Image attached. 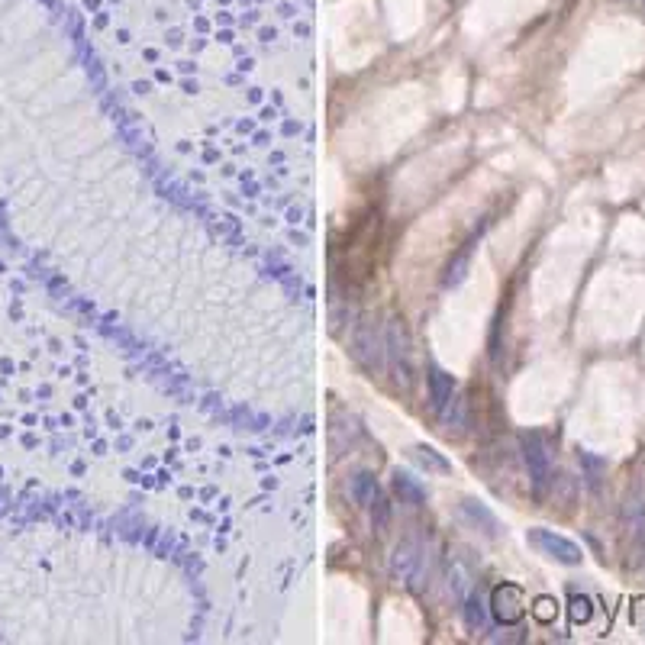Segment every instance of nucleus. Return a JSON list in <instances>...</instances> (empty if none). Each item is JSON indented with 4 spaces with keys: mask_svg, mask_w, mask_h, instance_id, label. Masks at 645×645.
<instances>
[{
    "mask_svg": "<svg viewBox=\"0 0 645 645\" xmlns=\"http://www.w3.org/2000/svg\"><path fill=\"white\" fill-rule=\"evenodd\" d=\"M462 513L471 520V526H481V533L487 539H497L500 536V523H497V516L487 510L484 504H478V500H465L462 504Z\"/></svg>",
    "mask_w": 645,
    "mask_h": 645,
    "instance_id": "obj_8",
    "label": "nucleus"
},
{
    "mask_svg": "<svg viewBox=\"0 0 645 645\" xmlns=\"http://www.w3.org/2000/svg\"><path fill=\"white\" fill-rule=\"evenodd\" d=\"M349 494H352V500H355L358 507H368L371 500H375V497L381 494L378 478L368 475V471H358V475L352 478V484H349Z\"/></svg>",
    "mask_w": 645,
    "mask_h": 645,
    "instance_id": "obj_9",
    "label": "nucleus"
},
{
    "mask_svg": "<svg viewBox=\"0 0 645 645\" xmlns=\"http://www.w3.org/2000/svg\"><path fill=\"white\" fill-rule=\"evenodd\" d=\"M591 616H594V607H591V597H578V594H571V620L575 623H591Z\"/></svg>",
    "mask_w": 645,
    "mask_h": 645,
    "instance_id": "obj_15",
    "label": "nucleus"
},
{
    "mask_svg": "<svg viewBox=\"0 0 645 645\" xmlns=\"http://www.w3.org/2000/svg\"><path fill=\"white\" fill-rule=\"evenodd\" d=\"M391 484H394V494L404 500V504H410V507H423L426 504V491L410 475H404V471H394Z\"/></svg>",
    "mask_w": 645,
    "mask_h": 645,
    "instance_id": "obj_10",
    "label": "nucleus"
},
{
    "mask_svg": "<svg viewBox=\"0 0 645 645\" xmlns=\"http://www.w3.org/2000/svg\"><path fill=\"white\" fill-rule=\"evenodd\" d=\"M352 358L362 365L368 375H381L387 368V349H384V336L381 329L375 326V320H362L355 323V333H352Z\"/></svg>",
    "mask_w": 645,
    "mask_h": 645,
    "instance_id": "obj_1",
    "label": "nucleus"
},
{
    "mask_svg": "<svg viewBox=\"0 0 645 645\" xmlns=\"http://www.w3.org/2000/svg\"><path fill=\"white\" fill-rule=\"evenodd\" d=\"M581 468H584V481L591 491H600V478L607 475V462L604 458H597L591 452H581Z\"/></svg>",
    "mask_w": 645,
    "mask_h": 645,
    "instance_id": "obj_12",
    "label": "nucleus"
},
{
    "mask_svg": "<svg viewBox=\"0 0 645 645\" xmlns=\"http://www.w3.org/2000/svg\"><path fill=\"white\" fill-rule=\"evenodd\" d=\"M526 539L533 542V546L542 555H549L552 562H558V565H581V558H584V552L575 546V542L552 533V529H529Z\"/></svg>",
    "mask_w": 645,
    "mask_h": 645,
    "instance_id": "obj_4",
    "label": "nucleus"
},
{
    "mask_svg": "<svg viewBox=\"0 0 645 645\" xmlns=\"http://www.w3.org/2000/svg\"><path fill=\"white\" fill-rule=\"evenodd\" d=\"M368 510H371V526H375L378 533H384V529L391 526V500L378 494V497L368 504Z\"/></svg>",
    "mask_w": 645,
    "mask_h": 645,
    "instance_id": "obj_14",
    "label": "nucleus"
},
{
    "mask_svg": "<svg viewBox=\"0 0 645 645\" xmlns=\"http://www.w3.org/2000/svg\"><path fill=\"white\" fill-rule=\"evenodd\" d=\"M465 623L475 629V633H481V629L487 626V607H484V597L481 594H471L465 600Z\"/></svg>",
    "mask_w": 645,
    "mask_h": 645,
    "instance_id": "obj_13",
    "label": "nucleus"
},
{
    "mask_svg": "<svg viewBox=\"0 0 645 645\" xmlns=\"http://www.w3.org/2000/svg\"><path fill=\"white\" fill-rule=\"evenodd\" d=\"M491 610L500 623H516L523 620L526 613V600H523V591L516 584H500L494 591V600H491Z\"/></svg>",
    "mask_w": 645,
    "mask_h": 645,
    "instance_id": "obj_6",
    "label": "nucleus"
},
{
    "mask_svg": "<svg viewBox=\"0 0 645 645\" xmlns=\"http://www.w3.org/2000/svg\"><path fill=\"white\" fill-rule=\"evenodd\" d=\"M420 568H423V555L417 542H400V546L391 552V575L407 581V584H417L420 581Z\"/></svg>",
    "mask_w": 645,
    "mask_h": 645,
    "instance_id": "obj_5",
    "label": "nucleus"
},
{
    "mask_svg": "<svg viewBox=\"0 0 645 645\" xmlns=\"http://www.w3.org/2000/svg\"><path fill=\"white\" fill-rule=\"evenodd\" d=\"M520 449H523V462L529 468V481H533V494L542 497L552 484V462H549L546 442H542L539 433H523Z\"/></svg>",
    "mask_w": 645,
    "mask_h": 645,
    "instance_id": "obj_3",
    "label": "nucleus"
},
{
    "mask_svg": "<svg viewBox=\"0 0 645 645\" xmlns=\"http://www.w3.org/2000/svg\"><path fill=\"white\" fill-rule=\"evenodd\" d=\"M413 458H417V465L426 468V471H436V475H452V462L446 455H439L433 446H413Z\"/></svg>",
    "mask_w": 645,
    "mask_h": 645,
    "instance_id": "obj_11",
    "label": "nucleus"
},
{
    "mask_svg": "<svg viewBox=\"0 0 645 645\" xmlns=\"http://www.w3.org/2000/svg\"><path fill=\"white\" fill-rule=\"evenodd\" d=\"M384 349H387V365H391L397 384H404V391H410L413 384V362H410V336L404 320H391L384 333Z\"/></svg>",
    "mask_w": 645,
    "mask_h": 645,
    "instance_id": "obj_2",
    "label": "nucleus"
},
{
    "mask_svg": "<svg viewBox=\"0 0 645 645\" xmlns=\"http://www.w3.org/2000/svg\"><path fill=\"white\" fill-rule=\"evenodd\" d=\"M426 384H429V400H433V410L442 413L449 407V400L455 397V378L449 375L446 368L433 365V368H429V375H426Z\"/></svg>",
    "mask_w": 645,
    "mask_h": 645,
    "instance_id": "obj_7",
    "label": "nucleus"
}]
</instances>
